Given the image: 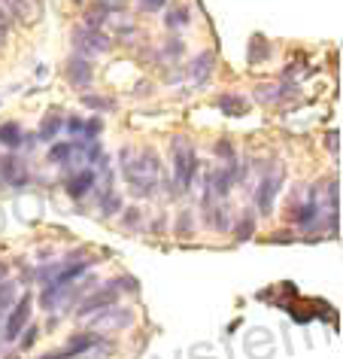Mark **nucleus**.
Listing matches in <instances>:
<instances>
[{
	"mask_svg": "<svg viewBox=\"0 0 343 359\" xmlns=\"http://www.w3.org/2000/svg\"><path fill=\"white\" fill-rule=\"evenodd\" d=\"M122 170L125 177H128L131 189L137 195H152L155 192V183H158V158L152 149H125L122 152Z\"/></svg>",
	"mask_w": 343,
	"mask_h": 359,
	"instance_id": "nucleus-1",
	"label": "nucleus"
},
{
	"mask_svg": "<svg viewBox=\"0 0 343 359\" xmlns=\"http://www.w3.org/2000/svg\"><path fill=\"white\" fill-rule=\"evenodd\" d=\"M170 152H174V180L179 189H188L195 180V170H197V156L192 149V140L188 137H174V147H170Z\"/></svg>",
	"mask_w": 343,
	"mask_h": 359,
	"instance_id": "nucleus-2",
	"label": "nucleus"
},
{
	"mask_svg": "<svg viewBox=\"0 0 343 359\" xmlns=\"http://www.w3.org/2000/svg\"><path fill=\"white\" fill-rule=\"evenodd\" d=\"M74 46H76L79 55L88 58V55H104V52H110L113 43L106 40L97 28H88V25H85V28H76L74 31Z\"/></svg>",
	"mask_w": 343,
	"mask_h": 359,
	"instance_id": "nucleus-3",
	"label": "nucleus"
},
{
	"mask_svg": "<svg viewBox=\"0 0 343 359\" xmlns=\"http://www.w3.org/2000/svg\"><path fill=\"white\" fill-rule=\"evenodd\" d=\"M0 6L6 10V15H13L22 25H37L43 15L40 0H0Z\"/></svg>",
	"mask_w": 343,
	"mask_h": 359,
	"instance_id": "nucleus-4",
	"label": "nucleus"
},
{
	"mask_svg": "<svg viewBox=\"0 0 343 359\" xmlns=\"http://www.w3.org/2000/svg\"><path fill=\"white\" fill-rule=\"evenodd\" d=\"M92 320V332H113V329H128L131 323H134V313L128 311V308H106V313L104 317H88Z\"/></svg>",
	"mask_w": 343,
	"mask_h": 359,
	"instance_id": "nucleus-5",
	"label": "nucleus"
},
{
	"mask_svg": "<svg viewBox=\"0 0 343 359\" xmlns=\"http://www.w3.org/2000/svg\"><path fill=\"white\" fill-rule=\"evenodd\" d=\"M31 295H22V302L15 304V308L10 311V317H6V341H19L22 335V329L28 326V320H31Z\"/></svg>",
	"mask_w": 343,
	"mask_h": 359,
	"instance_id": "nucleus-6",
	"label": "nucleus"
},
{
	"mask_svg": "<svg viewBox=\"0 0 343 359\" xmlns=\"http://www.w3.org/2000/svg\"><path fill=\"white\" fill-rule=\"evenodd\" d=\"M279 183H283V174H279V170H274L270 177H261V183H258L255 204H258V210L265 213V217H267V213H274V201H276Z\"/></svg>",
	"mask_w": 343,
	"mask_h": 359,
	"instance_id": "nucleus-7",
	"label": "nucleus"
},
{
	"mask_svg": "<svg viewBox=\"0 0 343 359\" xmlns=\"http://www.w3.org/2000/svg\"><path fill=\"white\" fill-rule=\"evenodd\" d=\"M115 302H119V292H115V286H106V290L94 292L92 299H85V302H83V308H79V317L88 320V317H94V313H101V311H106V308H113Z\"/></svg>",
	"mask_w": 343,
	"mask_h": 359,
	"instance_id": "nucleus-8",
	"label": "nucleus"
},
{
	"mask_svg": "<svg viewBox=\"0 0 343 359\" xmlns=\"http://www.w3.org/2000/svg\"><path fill=\"white\" fill-rule=\"evenodd\" d=\"M67 79H70V86H76V88H88V83L94 79V65L85 55L70 58L67 61Z\"/></svg>",
	"mask_w": 343,
	"mask_h": 359,
	"instance_id": "nucleus-9",
	"label": "nucleus"
},
{
	"mask_svg": "<svg viewBox=\"0 0 343 359\" xmlns=\"http://www.w3.org/2000/svg\"><path fill=\"white\" fill-rule=\"evenodd\" d=\"M0 177H4L10 186H24L28 183V168H24L22 158L6 156V158H0Z\"/></svg>",
	"mask_w": 343,
	"mask_h": 359,
	"instance_id": "nucleus-10",
	"label": "nucleus"
},
{
	"mask_svg": "<svg viewBox=\"0 0 343 359\" xmlns=\"http://www.w3.org/2000/svg\"><path fill=\"white\" fill-rule=\"evenodd\" d=\"M94 183H97V174L92 168H83L79 174H74L67 180V195H70V198H83V195L92 189Z\"/></svg>",
	"mask_w": 343,
	"mask_h": 359,
	"instance_id": "nucleus-11",
	"label": "nucleus"
},
{
	"mask_svg": "<svg viewBox=\"0 0 343 359\" xmlns=\"http://www.w3.org/2000/svg\"><path fill=\"white\" fill-rule=\"evenodd\" d=\"M213 61H216L213 52H201V55L192 61V67H188V79H192V86L206 83V76L213 74Z\"/></svg>",
	"mask_w": 343,
	"mask_h": 359,
	"instance_id": "nucleus-12",
	"label": "nucleus"
},
{
	"mask_svg": "<svg viewBox=\"0 0 343 359\" xmlns=\"http://www.w3.org/2000/svg\"><path fill=\"white\" fill-rule=\"evenodd\" d=\"M219 110L225 116H246L249 113V104H246V97H240V95H219Z\"/></svg>",
	"mask_w": 343,
	"mask_h": 359,
	"instance_id": "nucleus-13",
	"label": "nucleus"
},
{
	"mask_svg": "<svg viewBox=\"0 0 343 359\" xmlns=\"http://www.w3.org/2000/svg\"><path fill=\"white\" fill-rule=\"evenodd\" d=\"M22 125L19 122H4L0 125V143H4L6 149H19L22 147Z\"/></svg>",
	"mask_w": 343,
	"mask_h": 359,
	"instance_id": "nucleus-14",
	"label": "nucleus"
},
{
	"mask_svg": "<svg viewBox=\"0 0 343 359\" xmlns=\"http://www.w3.org/2000/svg\"><path fill=\"white\" fill-rule=\"evenodd\" d=\"M76 156V140L74 143H55V147H52L49 149V161H52V165H64V161H70V158H74Z\"/></svg>",
	"mask_w": 343,
	"mask_h": 359,
	"instance_id": "nucleus-15",
	"label": "nucleus"
},
{
	"mask_svg": "<svg viewBox=\"0 0 343 359\" xmlns=\"http://www.w3.org/2000/svg\"><path fill=\"white\" fill-rule=\"evenodd\" d=\"M61 116H55V113H49L46 119H43V125H40V140H55V134H58V128H61Z\"/></svg>",
	"mask_w": 343,
	"mask_h": 359,
	"instance_id": "nucleus-16",
	"label": "nucleus"
},
{
	"mask_svg": "<svg viewBox=\"0 0 343 359\" xmlns=\"http://www.w3.org/2000/svg\"><path fill=\"white\" fill-rule=\"evenodd\" d=\"M283 95H286V88H279V86H258L255 88V101H261V104H276Z\"/></svg>",
	"mask_w": 343,
	"mask_h": 359,
	"instance_id": "nucleus-17",
	"label": "nucleus"
},
{
	"mask_svg": "<svg viewBox=\"0 0 343 359\" xmlns=\"http://www.w3.org/2000/svg\"><path fill=\"white\" fill-rule=\"evenodd\" d=\"M83 104L88 107V110H101V113L115 110V101H110V97H101V95H83Z\"/></svg>",
	"mask_w": 343,
	"mask_h": 359,
	"instance_id": "nucleus-18",
	"label": "nucleus"
},
{
	"mask_svg": "<svg viewBox=\"0 0 343 359\" xmlns=\"http://www.w3.org/2000/svg\"><path fill=\"white\" fill-rule=\"evenodd\" d=\"M15 302V283L13 280H0V313H6L10 311V304Z\"/></svg>",
	"mask_w": 343,
	"mask_h": 359,
	"instance_id": "nucleus-19",
	"label": "nucleus"
},
{
	"mask_svg": "<svg viewBox=\"0 0 343 359\" xmlns=\"http://www.w3.org/2000/svg\"><path fill=\"white\" fill-rule=\"evenodd\" d=\"M252 231H255V217H252V213H243V219L237 222V241H249Z\"/></svg>",
	"mask_w": 343,
	"mask_h": 359,
	"instance_id": "nucleus-20",
	"label": "nucleus"
},
{
	"mask_svg": "<svg viewBox=\"0 0 343 359\" xmlns=\"http://www.w3.org/2000/svg\"><path fill=\"white\" fill-rule=\"evenodd\" d=\"M101 208H104L106 217H113V213H119V210H122V198H119L115 192H106L104 198H101Z\"/></svg>",
	"mask_w": 343,
	"mask_h": 359,
	"instance_id": "nucleus-21",
	"label": "nucleus"
},
{
	"mask_svg": "<svg viewBox=\"0 0 343 359\" xmlns=\"http://www.w3.org/2000/svg\"><path fill=\"white\" fill-rule=\"evenodd\" d=\"M188 22H192V19H188L186 10H174V13L164 15V25H167V28H183V25H188Z\"/></svg>",
	"mask_w": 343,
	"mask_h": 359,
	"instance_id": "nucleus-22",
	"label": "nucleus"
},
{
	"mask_svg": "<svg viewBox=\"0 0 343 359\" xmlns=\"http://www.w3.org/2000/svg\"><path fill=\"white\" fill-rule=\"evenodd\" d=\"M261 58H267V43L261 40V37H255V40H252V52H249V61H252V65H258Z\"/></svg>",
	"mask_w": 343,
	"mask_h": 359,
	"instance_id": "nucleus-23",
	"label": "nucleus"
},
{
	"mask_svg": "<svg viewBox=\"0 0 343 359\" xmlns=\"http://www.w3.org/2000/svg\"><path fill=\"white\" fill-rule=\"evenodd\" d=\"M325 147L331 149V156L340 158V131H328V134H325Z\"/></svg>",
	"mask_w": 343,
	"mask_h": 359,
	"instance_id": "nucleus-24",
	"label": "nucleus"
},
{
	"mask_svg": "<svg viewBox=\"0 0 343 359\" xmlns=\"http://www.w3.org/2000/svg\"><path fill=\"white\" fill-rule=\"evenodd\" d=\"M101 128H104L101 119H88V122L83 125V137H85V140H94V134H101Z\"/></svg>",
	"mask_w": 343,
	"mask_h": 359,
	"instance_id": "nucleus-25",
	"label": "nucleus"
},
{
	"mask_svg": "<svg viewBox=\"0 0 343 359\" xmlns=\"http://www.w3.org/2000/svg\"><path fill=\"white\" fill-rule=\"evenodd\" d=\"M164 4H167V0H140V10L143 13H158Z\"/></svg>",
	"mask_w": 343,
	"mask_h": 359,
	"instance_id": "nucleus-26",
	"label": "nucleus"
},
{
	"mask_svg": "<svg viewBox=\"0 0 343 359\" xmlns=\"http://www.w3.org/2000/svg\"><path fill=\"white\" fill-rule=\"evenodd\" d=\"M83 125H85L83 119H67V122H64V128H67L70 134H76V137H83Z\"/></svg>",
	"mask_w": 343,
	"mask_h": 359,
	"instance_id": "nucleus-27",
	"label": "nucleus"
},
{
	"mask_svg": "<svg viewBox=\"0 0 343 359\" xmlns=\"http://www.w3.org/2000/svg\"><path fill=\"white\" fill-rule=\"evenodd\" d=\"M6 37H10V34H6V22H0V52L6 49Z\"/></svg>",
	"mask_w": 343,
	"mask_h": 359,
	"instance_id": "nucleus-28",
	"label": "nucleus"
},
{
	"mask_svg": "<svg viewBox=\"0 0 343 359\" xmlns=\"http://www.w3.org/2000/svg\"><path fill=\"white\" fill-rule=\"evenodd\" d=\"M46 359H74V356H70V353H67V350H61V353H49Z\"/></svg>",
	"mask_w": 343,
	"mask_h": 359,
	"instance_id": "nucleus-29",
	"label": "nucleus"
},
{
	"mask_svg": "<svg viewBox=\"0 0 343 359\" xmlns=\"http://www.w3.org/2000/svg\"><path fill=\"white\" fill-rule=\"evenodd\" d=\"M6 271H10V268H6L4 262H0V280H4V277H6Z\"/></svg>",
	"mask_w": 343,
	"mask_h": 359,
	"instance_id": "nucleus-30",
	"label": "nucleus"
},
{
	"mask_svg": "<svg viewBox=\"0 0 343 359\" xmlns=\"http://www.w3.org/2000/svg\"><path fill=\"white\" fill-rule=\"evenodd\" d=\"M104 4H110V6H122L125 0H104Z\"/></svg>",
	"mask_w": 343,
	"mask_h": 359,
	"instance_id": "nucleus-31",
	"label": "nucleus"
},
{
	"mask_svg": "<svg viewBox=\"0 0 343 359\" xmlns=\"http://www.w3.org/2000/svg\"><path fill=\"white\" fill-rule=\"evenodd\" d=\"M0 317H4V313H0Z\"/></svg>",
	"mask_w": 343,
	"mask_h": 359,
	"instance_id": "nucleus-32",
	"label": "nucleus"
}]
</instances>
